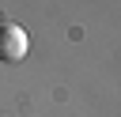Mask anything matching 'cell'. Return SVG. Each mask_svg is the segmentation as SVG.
<instances>
[{
	"label": "cell",
	"instance_id": "1",
	"mask_svg": "<svg viewBox=\"0 0 121 117\" xmlns=\"http://www.w3.org/2000/svg\"><path fill=\"white\" fill-rule=\"evenodd\" d=\"M26 49H30V34L23 26H15V23H4L0 26V60L4 64H19L26 57Z\"/></svg>",
	"mask_w": 121,
	"mask_h": 117
}]
</instances>
